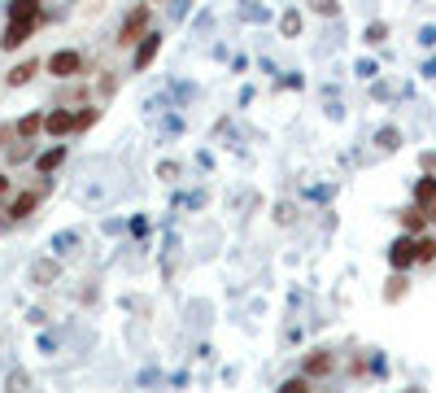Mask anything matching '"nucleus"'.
<instances>
[{
    "label": "nucleus",
    "instance_id": "6",
    "mask_svg": "<svg viewBox=\"0 0 436 393\" xmlns=\"http://www.w3.org/2000/svg\"><path fill=\"white\" fill-rule=\"evenodd\" d=\"M44 131L48 136H66V131H74V114H66V110H53L44 118Z\"/></svg>",
    "mask_w": 436,
    "mask_h": 393
},
{
    "label": "nucleus",
    "instance_id": "3",
    "mask_svg": "<svg viewBox=\"0 0 436 393\" xmlns=\"http://www.w3.org/2000/svg\"><path fill=\"white\" fill-rule=\"evenodd\" d=\"M35 22H40V18H18V22H9V26H5V40H0V48H22V44L31 40Z\"/></svg>",
    "mask_w": 436,
    "mask_h": 393
},
{
    "label": "nucleus",
    "instance_id": "8",
    "mask_svg": "<svg viewBox=\"0 0 436 393\" xmlns=\"http://www.w3.org/2000/svg\"><path fill=\"white\" fill-rule=\"evenodd\" d=\"M61 162H66V149L57 144V149H48V153H40V162H35V166H40V171L48 175V171H57Z\"/></svg>",
    "mask_w": 436,
    "mask_h": 393
},
{
    "label": "nucleus",
    "instance_id": "14",
    "mask_svg": "<svg viewBox=\"0 0 436 393\" xmlns=\"http://www.w3.org/2000/svg\"><path fill=\"white\" fill-rule=\"evenodd\" d=\"M415 197H419L423 205H436V179H419V188H415Z\"/></svg>",
    "mask_w": 436,
    "mask_h": 393
},
{
    "label": "nucleus",
    "instance_id": "19",
    "mask_svg": "<svg viewBox=\"0 0 436 393\" xmlns=\"http://www.w3.org/2000/svg\"><path fill=\"white\" fill-rule=\"evenodd\" d=\"M428 219H432V223H436V205H432V215H428Z\"/></svg>",
    "mask_w": 436,
    "mask_h": 393
},
{
    "label": "nucleus",
    "instance_id": "13",
    "mask_svg": "<svg viewBox=\"0 0 436 393\" xmlns=\"http://www.w3.org/2000/svg\"><path fill=\"white\" fill-rule=\"evenodd\" d=\"M401 223H406V232H410V236H419V232H423V223H428V215H423V210H410V215H401Z\"/></svg>",
    "mask_w": 436,
    "mask_h": 393
},
{
    "label": "nucleus",
    "instance_id": "15",
    "mask_svg": "<svg viewBox=\"0 0 436 393\" xmlns=\"http://www.w3.org/2000/svg\"><path fill=\"white\" fill-rule=\"evenodd\" d=\"M279 393H314V389H310V380H305V376H293V380L279 385Z\"/></svg>",
    "mask_w": 436,
    "mask_h": 393
},
{
    "label": "nucleus",
    "instance_id": "10",
    "mask_svg": "<svg viewBox=\"0 0 436 393\" xmlns=\"http://www.w3.org/2000/svg\"><path fill=\"white\" fill-rule=\"evenodd\" d=\"M331 372V358L327 354H314L310 363H305V380H310V376H327Z\"/></svg>",
    "mask_w": 436,
    "mask_h": 393
},
{
    "label": "nucleus",
    "instance_id": "17",
    "mask_svg": "<svg viewBox=\"0 0 436 393\" xmlns=\"http://www.w3.org/2000/svg\"><path fill=\"white\" fill-rule=\"evenodd\" d=\"M92 118H96V110H83V114H74V127H92Z\"/></svg>",
    "mask_w": 436,
    "mask_h": 393
},
{
    "label": "nucleus",
    "instance_id": "1",
    "mask_svg": "<svg viewBox=\"0 0 436 393\" xmlns=\"http://www.w3.org/2000/svg\"><path fill=\"white\" fill-rule=\"evenodd\" d=\"M48 70H53L57 79H74L83 70V57L74 48H61V52H53V57H48Z\"/></svg>",
    "mask_w": 436,
    "mask_h": 393
},
{
    "label": "nucleus",
    "instance_id": "16",
    "mask_svg": "<svg viewBox=\"0 0 436 393\" xmlns=\"http://www.w3.org/2000/svg\"><path fill=\"white\" fill-rule=\"evenodd\" d=\"M428 258H436V245H432V241H419V262H428Z\"/></svg>",
    "mask_w": 436,
    "mask_h": 393
},
{
    "label": "nucleus",
    "instance_id": "9",
    "mask_svg": "<svg viewBox=\"0 0 436 393\" xmlns=\"http://www.w3.org/2000/svg\"><path fill=\"white\" fill-rule=\"evenodd\" d=\"M35 70H40V62H31V57H27L22 66H13V70H9V84H13V88H22V84H27V79H31Z\"/></svg>",
    "mask_w": 436,
    "mask_h": 393
},
{
    "label": "nucleus",
    "instance_id": "4",
    "mask_svg": "<svg viewBox=\"0 0 436 393\" xmlns=\"http://www.w3.org/2000/svg\"><path fill=\"white\" fill-rule=\"evenodd\" d=\"M389 262H393L397 271H406L410 262H419V241H415V236H401V241L389 249Z\"/></svg>",
    "mask_w": 436,
    "mask_h": 393
},
{
    "label": "nucleus",
    "instance_id": "2",
    "mask_svg": "<svg viewBox=\"0 0 436 393\" xmlns=\"http://www.w3.org/2000/svg\"><path fill=\"white\" fill-rule=\"evenodd\" d=\"M144 22H148V5H140V9H136L131 18L122 22V31H118V44H122V48L140 44V40H144V35H140V31H144Z\"/></svg>",
    "mask_w": 436,
    "mask_h": 393
},
{
    "label": "nucleus",
    "instance_id": "11",
    "mask_svg": "<svg viewBox=\"0 0 436 393\" xmlns=\"http://www.w3.org/2000/svg\"><path fill=\"white\" fill-rule=\"evenodd\" d=\"M40 127H44V118H40V114H27V118H18V136H22V140H31Z\"/></svg>",
    "mask_w": 436,
    "mask_h": 393
},
{
    "label": "nucleus",
    "instance_id": "12",
    "mask_svg": "<svg viewBox=\"0 0 436 393\" xmlns=\"http://www.w3.org/2000/svg\"><path fill=\"white\" fill-rule=\"evenodd\" d=\"M18 18H40V5H31V0H18V5H9V22Z\"/></svg>",
    "mask_w": 436,
    "mask_h": 393
},
{
    "label": "nucleus",
    "instance_id": "18",
    "mask_svg": "<svg viewBox=\"0 0 436 393\" xmlns=\"http://www.w3.org/2000/svg\"><path fill=\"white\" fill-rule=\"evenodd\" d=\"M5 193H9V179H5V175H0V197H5Z\"/></svg>",
    "mask_w": 436,
    "mask_h": 393
},
{
    "label": "nucleus",
    "instance_id": "5",
    "mask_svg": "<svg viewBox=\"0 0 436 393\" xmlns=\"http://www.w3.org/2000/svg\"><path fill=\"white\" fill-rule=\"evenodd\" d=\"M158 48H162V35H153V31H148V35L140 40V48H136V70H144L153 57H158Z\"/></svg>",
    "mask_w": 436,
    "mask_h": 393
},
{
    "label": "nucleus",
    "instance_id": "7",
    "mask_svg": "<svg viewBox=\"0 0 436 393\" xmlns=\"http://www.w3.org/2000/svg\"><path fill=\"white\" fill-rule=\"evenodd\" d=\"M35 205H40V193H18L13 205H9V219H27Z\"/></svg>",
    "mask_w": 436,
    "mask_h": 393
}]
</instances>
